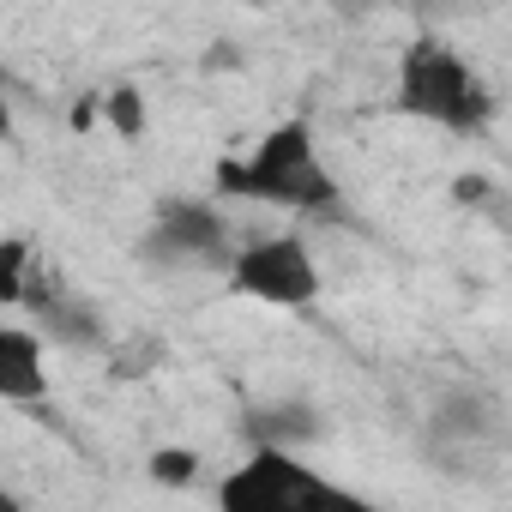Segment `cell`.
Listing matches in <instances>:
<instances>
[{"label": "cell", "instance_id": "6da1fadb", "mask_svg": "<svg viewBox=\"0 0 512 512\" xmlns=\"http://www.w3.org/2000/svg\"><path fill=\"white\" fill-rule=\"evenodd\" d=\"M217 193H247L284 211H338V175L320 163L308 121H284L253 145V157L217 163Z\"/></svg>", "mask_w": 512, "mask_h": 512}, {"label": "cell", "instance_id": "7a4b0ae2", "mask_svg": "<svg viewBox=\"0 0 512 512\" xmlns=\"http://www.w3.org/2000/svg\"><path fill=\"white\" fill-rule=\"evenodd\" d=\"M398 109L470 139V133H482L494 121V91H488V79L452 43L416 37L398 55Z\"/></svg>", "mask_w": 512, "mask_h": 512}, {"label": "cell", "instance_id": "3957f363", "mask_svg": "<svg viewBox=\"0 0 512 512\" xmlns=\"http://www.w3.org/2000/svg\"><path fill=\"white\" fill-rule=\"evenodd\" d=\"M217 512H386V506L338 488L296 452H253L223 476Z\"/></svg>", "mask_w": 512, "mask_h": 512}, {"label": "cell", "instance_id": "277c9868", "mask_svg": "<svg viewBox=\"0 0 512 512\" xmlns=\"http://www.w3.org/2000/svg\"><path fill=\"white\" fill-rule=\"evenodd\" d=\"M139 260L163 266V272H229L235 241H229V223H223L217 205L163 193L157 217H151V229L139 241Z\"/></svg>", "mask_w": 512, "mask_h": 512}, {"label": "cell", "instance_id": "5b68a950", "mask_svg": "<svg viewBox=\"0 0 512 512\" xmlns=\"http://www.w3.org/2000/svg\"><path fill=\"white\" fill-rule=\"evenodd\" d=\"M229 290L247 302H272V308H308L320 296V266L302 235H260L235 247L229 260Z\"/></svg>", "mask_w": 512, "mask_h": 512}, {"label": "cell", "instance_id": "8992f818", "mask_svg": "<svg viewBox=\"0 0 512 512\" xmlns=\"http://www.w3.org/2000/svg\"><path fill=\"white\" fill-rule=\"evenodd\" d=\"M506 440V410L482 386H458L434 404L428 416V446H470V452H500Z\"/></svg>", "mask_w": 512, "mask_h": 512}, {"label": "cell", "instance_id": "52a82bcc", "mask_svg": "<svg viewBox=\"0 0 512 512\" xmlns=\"http://www.w3.org/2000/svg\"><path fill=\"white\" fill-rule=\"evenodd\" d=\"M241 440L253 452H296V446H314L326 440V416L302 398H278V404H253L241 410Z\"/></svg>", "mask_w": 512, "mask_h": 512}, {"label": "cell", "instance_id": "ba28073f", "mask_svg": "<svg viewBox=\"0 0 512 512\" xmlns=\"http://www.w3.org/2000/svg\"><path fill=\"white\" fill-rule=\"evenodd\" d=\"M43 392H49V374H43V338L25 332V326H0V398L37 404Z\"/></svg>", "mask_w": 512, "mask_h": 512}, {"label": "cell", "instance_id": "9c48e42d", "mask_svg": "<svg viewBox=\"0 0 512 512\" xmlns=\"http://www.w3.org/2000/svg\"><path fill=\"white\" fill-rule=\"evenodd\" d=\"M37 320V338H55V344H73V350H103L109 344V326H103V308L85 302L79 290H61Z\"/></svg>", "mask_w": 512, "mask_h": 512}, {"label": "cell", "instance_id": "30bf717a", "mask_svg": "<svg viewBox=\"0 0 512 512\" xmlns=\"http://www.w3.org/2000/svg\"><path fill=\"white\" fill-rule=\"evenodd\" d=\"M31 272H37V241L7 235V241H0V302H7V308H19V302H25Z\"/></svg>", "mask_w": 512, "mask_h": 512}, {"label": "cell", "instance_id": "8fae6325", "mask_svg": "<svg viewBox=\"0 0 512 512\" xmlns=\"http://www.w3.org/2000/svg\"><path fill=\"white\" fill-rule=\"evenodd\" d=\"M103 115H109V127H115L121 139H139V133H145V97H139L133 85H115V91L103 97Z\"/></svg>", "mask_w": 512, "mask_h": 512}, {"label": "cell", "instance_id": "7c38bea8", "mask_svg": "<svg viewBox=\"0 0 512 512\" xmlns=\"http://www.w3.org/2000/svg\"><path fill=\"white\" fill-rule=\"evenodd\" d=\"M151 482H163V488H187L193 476H199V452H187V446H163V452H151Z\"/></svg>", "mask_w": 512, "mask_h": 512}, {"label": "cell", "instance_id": "4fadbf2b", "mask_svg": "<svg viewBox=\"0 0 512 512\" xmlns=\"http://www.w3.org/2000/svg\"><path fill=\"white\" fill-rule=\"evenodd\" d=\"M488 193H494L488 175H458V181H452V199H458V205H482Z\"/></svg>", "mask_w": 512, "mask_h": 512}, {"label": "cell", "instance_id": "5bb4252c", "mask_svg": "<svg viewBox=\"0 0 512 512\" xmlns=\"http://www.w3.org/2000/svg\"><path fill=\"white\" fill-rule=\"evenodd\" d=\"M0 139H13V103H7V91H0Z\"/></svg>", "mask_w": 512, "mask_h": 512}, {"label": "cell", "instance_id": "9a60e30c", "mask_svg": "<svg viewBox=\"0 0 512 512\" xmlns=\"http://www.w3.org/2000/svg\"><path fill=\"white\" fill-rule=\"evenodd\" d=\"M0 512H25V506H19V500H13L7 488H0Z\"/></svg>", "mask_w": 512, "mask_h": 512}]
</instances>
